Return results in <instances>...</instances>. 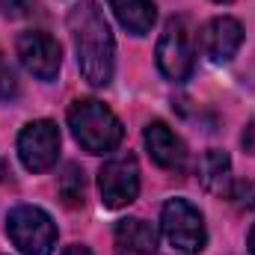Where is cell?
Returning <instances> with one entry per match:
<instances>
[{
  "instance_id": "5",
  "label": "cell",
  "mask_w": 255,
  "mask_h": 255,
  "mask_svg": "<svg viewBox=\"0 0 255 255\" xmlns=\"http://www.w3.org/2000/svg\"><path fill=\"white\" fill-rule=\"evenodd\" d=\"M154 60L157 68L166 80L172 83H184L193 74V42H190V30L181 18H172L166 21L160 39H157V51H154Z\"/></svg>"
},
{
  "instance_id": "14",
  "label": "cell",
  "mask_w": 255,
  "mask_h": 255,
  "mask_svg": "<svg viewBox=\"0 0 255 255\" xmlns=\"http://www.w3.org/2000/svg\"><path fill=\"white\" fill-rule=\"evenodd\" d=\"M60 199L68 208H77L86 199V178H83V169L77 163H68L60 175Z\"/></svg>"
},
{
  "instance_id": "2",
  "label": "cell",
  "mask_w": 255,
  "mask_h": 255,
  "mask_svg": "<svg viewBox=\"0 0 255 255\" xmlns=\"http://www.w3.org/2000/svg\"><path fill=\"white\" fill-rule=\"evenodd\" d=\"M68 128L89 154H107L125 136V128L116 113L95 98H80L68 107Z\"/></svg>"
},
{
  "instance_id": "6",
  "label": "cell",
  "mask_w": 255,
  "mask_h": 255,
  "mask_svg": "<svg viewBox=\"0 0 255 255\" xmlns=\"http://www.w3.org/2000/svg\"><path fill=\"white\" fill-rule=\"evenodd\" d=\"M18 157L30 172H48L60 157V130L51 119H36L18 133Z\"/></svg>"
},
{
  "instance_id": "13",
  "label": "cell",
  "mask_w": 255,
  "mask_h": 255,
  "mask_svg": "<svg viewBox=\"0 0 255 255\" xmlns=\"http://www.w3.org/2000/svg\"><path fill=\"white\" fill-rule=\"evenodd\" d=\"M110 9L119 18V24L133 36H145L157 21L151 0H110Z\"/></svg>"
},
{
  "instance_id": "4",
  "label": "cell",
  "mask_w": 255,
  "mask_h": 255,
  "mask_svg": "<svg viewBox=\"0 0 255 255\" xmlns=\"http://www.w3.org/2000/svg\"><path fill=\"white\" fill-rule=\"evenodd\" d=\"M160 229L163 238L169 241V247L181 250V253H202L208 244V232H205V220L202 214L193 208L187 199H169L160 211Z\"/></svg>"
},
{
  "instance_id": "19",
  "label": "cell",
  "mask_w": 255,
  "mask_h": 255,
  "mask_svg": "<svg viewBox=\"0 0 255 255\" xmlns=\"http://www.w3.org/2000/svg\"><path fill=\"white\" fill-rule=\"evenodd\" d=\"M250 255H255V223H253V229H250Z\"/></svg>"
},
{
  "instance_id": "3",
  "label": "cell",
  "mask_w": 255,
  "mask_h": 255,
  "mask_svg": "<svg viewBox=\"0 0 255 255\" xmlns=\"http://www.w3.org/2000/svg\"><path fill=\"white\" fill-rule=\"evenodd\" d=\"M6 235L24 255H51L57 247V226L48 211L18 205L6 217Z\"/></svg>"
},
{
  "instance_id": "18",
  "label": "cell",
  "mask_w": 255,
  "mask_h": 255,
  "mask_svg": "<svg viewBox=\"0 0 255 255\" xmlns=\"http://www.w3.org/2000/svg\"><path fill=\"white\" fill-rule=\"evenodd\" d=\"M63 255H92L89 247H83V244H71V247H65Z\"/></svg>"
},
{
  "instance_id": "10",
  "label": "cell",
  "mask_w": 255,
  "mask_h": 255,
  "mask_svg": "<svg viewBox=\"0 0 255 255\" xmlns=\"http://www.w3.org/2000/svg\"><path fill=\"white\" fill-rule=\"evenodd\" d=\"M142 139H145V148H148V154H151V160L157 166H163V169H184L187 148H184L178 133L166 122H148Z\"/></svg>"
},
{
  "instance_id": "7",
  "label": "cell",
  "mask_w": 255,
  "mask_h": 255,
  "mask_svg": "<svg viewBox=\"0 0 255 255\" xmlns=\"http://www.w3.org/2000/svg\"><path fill=\"white\" fill-rule=\"evenodd\" d=\"M15 54L21 65L39 77V80H54L60 74V65H63V48L54 36L42 33V30H27L18 36L15 42Z\"/></svg>"
},
{
  "instance_id": "20",
  "label": "cell",
  "mask_w": 255,
  "mask_h": 255,
  "mask_svg": "<svg viewBox=\"0 0 255 255\" xmlns=\"http://www.w3.org/2000/svg\"><path fill=\"white\" fill-rule=\"evenodd\" d=\"M6 178V163H3V157H0V181Z\"/></svg>"
},
{
  "instance_id": "1",
  "label": "cell",
  "mask_w": 255,
  "mask_h": 255,
  "mask_svg": "<svg viewBox=\"0 0 255 255\" xmlns=\"http://www.w3.org/2000/svg\"><path fill=\"white\" fill-rule=\"evenodd\" d=\"M68 33L74 42L77 68L92 86H110L116 71V39L95 0H80L68 9Z\"/></svg>"
},
{
  "instance_id": "12",
  "label": "cell",
  "mask_w": 255,
  "mask_h": 255,
  "mask_svg": "<svg viewBox=\"0 0 255 255\" xmlns=\"http://www.w3.org/2000/svg\"><path fill=\"white\" fill-rule=\"evenodd\" d=\"M199 178H202V187L214 196H229L232 190V160L226 151L220 148H211L205 151L202 163H199Z\"/></svg>"
},
{
  "instance_id": "16",
  "label": "cell",
  "mask_w": 255,
  "mask_h": 255,
  "mask_svg": "<svg viewBox=\"0 0 255 255\" xmlns=\"http://www.w3.org/2000/svg\"><path fill=\"white\" fill-rule=\"evenodd\" d=\"M229 199H235V205H238V208L253 211V208H255V181H238V184H232Z\"/></svg>"
},
{
  "instance_id": "8",
  "label": "cell",
  "mask_w": 255,
  "mask_h": 255,
  "mask_svg": "<svg viewBox=\"0 0 255 255\" xmlns=\"http://www.w3.org/2000/svg\"><path fill=\"white\" fill-rule=\"evenodd\" d=\"M98 190H101V202L107 208H125L136 199L139 193V166L133 154H122L113 157L101 166L98 172Z\"/></svg>"
},
{
  "instance_id": "15",
  "label": "cell",
  "mask_w": 255,
  "mask_h": 255,
  "mask_svg": "<svg viewBox=\"0 0 255 255\" xmlns=\"http://www.w3.org/2000/svg\"><path fill=\"white\" fill-rule=\"evenodd\" d=\"M18 92L21 89H18V77L12 71V65L0 57V101H12V98H18Z\"/></svg>"
},
{
  "instance_id": "9",
  "label": "cell",
  "mask_w": 255,
  "mask_h": 255,
  "mask_svg": "<svg viewBox=\"0 0 255 255\" xmlns=\"http://www.w3.org/2000/svg\"><path fill=\"white\" fill-rule=\"evenodd\" d=\"M241 45H244V27L238 18H229V15L211 18L199 33V51L211 63H229Z\"/></svg>"
},
{
  "instance_id": "11",
  "label": "cell",
  "mask_w": 255,
  "mask_h": 255,
  "mask_svg": "<svg viewBox=\"0 0 255 255\" xmlns=\"http://www.w3.org/2000/svg\"><path fill=\"white\" fill-rule=\"evenodd\" d=\"M154 250H157V235L145 220L128 217L116 223L113 255H154Z\"/></svg>"
},
{
  "instance_id": "21",
  "label": "cell",
  "mask_w": 255,
  "mask_h": 255,
  "mask_svg": "<svg viewBox=\"0 0 255 255\" xmlns=\"http://www.w3.org/2000/svg\"><path fill=\"white\" fill-rule=\"evenodd\" d=\"M214 3H232V0H214Z\"/></svg>"
},
{
  "instance_id": "17",
  "label": "cell",
  "mask_w": 255,
  "mask_h": 255,
  "mask_svg": "<svg viewBox=\"0 0 255 255\" xmlns=\"http://www.w3.org/2000/svg\"><path fill=\"white\" fill-rule=\"evenodd\" d=\"M0 9L9 18H18V15H27L33 9V0H0Z\"/></svg>"
}]
</instances>
